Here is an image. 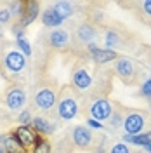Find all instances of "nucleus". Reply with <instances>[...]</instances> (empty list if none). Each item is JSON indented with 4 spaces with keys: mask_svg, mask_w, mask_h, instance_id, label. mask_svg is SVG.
I'll use <instances>...</instances> for the list:
<instances>
[{
    "mask_svg": "<svg viewBox=\"0 0 151 153\" xmlns=\"http://www.w3.org/2000/svg\"><path fill=\"white\" fill-rule=\"evenodd\" d=\"M57 117L61 120H75L78 113H80V105L78 99L75 97V94L70 89H63L61 94H57Z\"/></svg>",
    "mask_w": 151,
    "mask_h": 153,
    "instance_id": "nucleus-1",
    "label": "nucleus"
},
{
    "mask_svg": "<svg viewBox=\"0 0 151 153\" xmlns=\"http://www.w3.org/2000/svg\"><path fill=\"white\" fill-rule=\"evenodd\" d=\"M33 103H35V106H37L38 110L49 111L57 103V92L52 87H40L35 92V96H33Z\"/></svg>",
    "mask_w": 151,
    "mask_h": 153,
    "instance_id": "nucleus-2",
    "label": "nucleus"
},
{
    "mask_svg": "<svg viewBox=\"0 0 151 153\" xmlns=\"http://www.w3.org/2000/svg\"><path fill=\"white\" fill-rule=\"evenodd\" d=\"M113 105L110 103V99L106 97H97L92 101V105L89 108V113H90V118H94L97 122H104L108 120L111 115H113Z\"/></svg>",
    "mask_w": 151,
    "mask_h": 153,
    "instance_id": "nucleus-3",
    "label": "nucleus"
},
{
    "mask_svg": "<svg viewBox=\"0 0 151 153\" xmlns=\"http://www.w3.org/2000/svg\"><path fill=\"white\" fill-rule=\"evenodd\" d=\"M123 134H130V136H137V134L144 132L146 127V118L141 111H132L123 118Z\"/></svg>",
    "mask_w": 151,
    "mask_h": 153,
    "instance_id": "nucleus-4",
    "label": "nucleus"
},
{
    "mask_svg": "<svg viewBox=\"0 0 151 153\" xmlns=\"http://www.w3.org/2000/svg\"><path fill=\"white\" fill-rule=\"evenodd\" d=\"M71 141L80 150H89L94 143V134L87 125H76L71 131Z\"/></svg>",
    "mask_w": 151,
    "mask_h": 153,
    "instance_id": "nucleus-5",
    "label": "nucleus"
},
{
    "mask_svg": "<svg viewBox=\"0 0 151 153\" xmlns=\"http://www.w3.org/2000/svg\"><path fill=\"white\" fill-rule=\"evenodd\" d=\"M4 66H5V70H7L9 73L18 75V73H21V71L26 68V57L23 56L18 49H12V51H9V52L5 54V57H4Z\"/></svg>",
    "mask_w": 151,
    "mask_h": 153,
    "instance_id": "nucleus-6",
    "label": "nucleus"
},
{
    "mask_svg": "<svg viewBox=\"0 0 151 153\" xmlns=\"http://www.w3.org/2000/svg\"><path fill=\"white\" fill-rule=\"evenodd\" d=\"M26 101H28V96H26V92H24L21 87L14 85L5 92V106L9 108L10 111L23 110L24 105H26Z\"/></svg>",
    "mask_w": 151,
    "mask_h": 153,
    "instance_id": "nucleus-7",
    "label": "nucleus"
},
{
    "mask_svg": "<svg viewBox=\"0 0 151 153\" xmlns=\"http://www.w3.org/2000/svg\"><path fill=\"white\" fill-rule=\"evenodd\" d=\"M115 73L120 76L125 82H130L135 76V65L130 57L125 56H118L115 59Z\"/></svg>",
    "mask_w": 151,
    "mask_h": 153,
    "instance_id": "nucleus-8",
    "label": "nucleus"
},
{
    "mask_svg": "<svg viewBox=\"0 0 151 153\" xmlns=\"http://www.w3.org/2000/svg\"><path fill=\"white\" fill-rule=\"evenodd\" d=\"M12 134H14V137L21 143V146H23L24 150H31L33 144L37 143V139L40 137L31 127H23V125H18V127L12 131Z\"/></svg>",
    "mask_w": 151,
    "mask_h": 153,
    "instance_id": "nucleus-9",
    "label": "nucleus"
},
{
    "mask_svg": "<svg viewBox=\"0 0 151 153\" xmlns=\"http://www.w3.org/2000/svg\"><path fill=\"white\" fill-rule=\"evenodd\" d=\"M31 129L42 137V136H50L59 129L57 122H52L45 117H33V122H31Z\"/></svg>",
    "mask_w": 151,
    "mask_h": 153,
    "instance_id": "nucleus-10",
    "label": "nucleus"
},
{
    "mask_svg": "<svg viewBox=\"0 0 151 153\" xmlns=\"http://www.w3.org/2000/svg\"><path fill=\"white\" fill-rule=\"evenodd\" d=\"M71 85L80 92H85L92 87V75L89 73L87 68H76L71 76Z\"/></svg>",
    "mask_w": 151,
    "mask_h": 153,
    "instance_id": "nucleus-11",
    "label": "nucleus"
},
{
    "mask_svg": "<svg viewBox=\"0 0 151 153\" xmlns=\"http://www.w3.org/2000/svg\"><path fill=\"white\" fill-rule=\"evenodd\" d=\"M38 16H40V4L35 2V0H28V2H24V12H23V16L19 19V23L26 28Z\"/></svg>",
    "mask_w": 151,
    "mask_h": 153,
    "instance_id": "nucleus-12",
    "label": "nucleus"
},
{
    "mask_svg": "<svg viewBox=\"0 0 151 153\" xmlns=\"http://www.w3.org/2000/svg\"><path fill=\"white\" fill-rule=\"evenodd\" d=\"M70 33H68L66 30H61V28H57V30H52L50 33H49V44L52 45L54 49H66L68 45H70Z\"/></svg>",
    "mask_w": 151,
    "mask_h": 153,
    "instance_id": "nucleus-13",
    "label": "nucleus"
},
{
    "mask_svg": "<svg viewBox=\"0 0 151 153\" xmlns=\"http://www.w3.org/2000/svg\"><path fill=\"white\" fill-rule=\"evenodd\" d=\"M97 37V30L92 23H82L78 28H76V38L85 44V45H89V44H92Z\"/></svg>",
    "mask_w": 151,
    "mask_h": 153,
    "instance_id": "nucleus-14",
    "label": "nucleus"
},
{
    "mask_svg": "<svg viewBox=\"0 0 151 153\" xmlns=\"http://www.w3.org/2000/svg\"><path fill=\"white\" fill-rule=\"evenodd\" d=\"M0 146L5 150V153H28L21 143L14 137V134L9 132V134H2L0 136Z\"/></svg>",
    "mask_w": 151,
    "mask_h": 153,
    "instance_id": "nucleus-15",
    "label": "nucleus"
},
{
    "mask_svg": "<svg viewBox=\"0 0 151 153\" xmlns=\"http://www.w3.org/2000/svg\"><path fill=\"white\" fill-rule=\"evenodd\" d=\"M90 57H92V61H94L95 65H106V63H110V61H115V59L118 57V54H116V51L97 47L90 52Z\"/></svg>",
    "mask_w": 151,
    "mask_h": 153,
    "instance_id": "nucleus-16",
    "label": "nucleus"
},
{
    "mask_svg": "<svg viewBox=\"0 0 151 153\" xmlns=\"http://www.w3.org/2000/svg\"><path fill=\"white\" fill-rule=\"evenodd\" d=\"M122 143H125V144H135V146H142V148H146L148 144H151V131L141 132V134H137V136L123 134V136H122Z\"/></svg>",
    "mask_w": 151,
    "mask_h": 153,
    "instance_id": "nucleus-17",
    "label": "nucleus"
},
{
    "mask_svg": "<svg viewBox=\"0 0 151 153\" xmlns=\"http://www.w3.org/2000/svg\"><path fill=\"white\" fill-rule=\"evenodd\" d=\"M42 25L47 26V28H52V30H57V26L63 25V19L59 18L56 14V10L52 7H47V9L42 12Z\"/></svg>",
    "mask_w": 151,
    "mask_h": 153,
    "instance_id": "nucleus-18",
    "label": "nucleus"
},
{
    "mask_svg": "<svg viewBox=\"0 0 151 153\" xmlns=\"http://www.w3.org/2000/svg\"><path fill=\"white\" fill-rule=\"evenodd\" d=\"M52 9L56 10V14L59 16V18L63 19H70L73 14H75V5L71 4V2H56L54 5H52Z\"/></svg>",
    "mask_w": 151,
    "mask_h": 153,
    "instance_id": "nucleus-19",
    "label": "nucleus"
},
{
    "mask_svg": "<svg viewBox=\"0 0 151 153\" xmlns=\"http://www.w3.org/2000/svg\"><path fill=\"white\" fill-rule=\"evenodd\" d=\"M118 45H122V37L118 35V31H115V30L106 31V35H104V49L115 51Z\"/></svg>",
    "mask_w": 151,
    "mask_h": 153,
    "instance_id": "nucleus-20",
    "label": "nucleus"
},
{
    "mask_svg": "<svg viewBox=\"0 0 151 153\" xmlns=\"http://www.w3.org/2000/svg\"><path fill=\"white\" fill-rule=\"evenodd\" d=\"M31 153H52V146L47 137H38L37 143L33 144Z\"/></svg>",
    "mask_w": 151,
    "mask_h": 153,
    "instance_id": "nucleus-21",
    "label": "nucleus"
},
{
    "mask_svg": "<svg viewBox=\"0 0 151 153\" xmlns=\"http://www.w3.org/2000/svg\"><path fill=\"white\" fill-rule=\"evenodd\" d=\"M16 45H18V51L23 54V56H31L33 54V49H31V44L28 42V38L26 37H21V38H16Z\"/></svg>",
    "mask_w": 151,
    "mask_h": 153,
    "instance_id": "nucleus-22",
    "label": "nucleus"
},
{
    "mask_svg": "<svg viewBox=\"0 0 151 153\" xmlns=\"http://www.w3.org/2000/svg\"><path fill=\"white\" fill-rule=\"evenodd\" d=\"M7 9H9L10 16L21 19L23 12H24V2H19V0H14V2H9L7 4Z\"/></svg>",
    "mask_w": 151,
    "mask_h": 153,
    "instance_id": "nucleus-23",
    "label": "nucleus"
},
{
    "mask_svg": "<svg viewBox=\"0 0 151 153\" xmlns=\"http://www.w3.org/2000/svg\"><path fill=\"white\" fill-rule=\"evenodd\" d=\"M31 122H33L31 111L30 110H21L18 115V124L23 125V127H31Z\"/></svg>",
    "mask_w": 151,
    "mask_h": 153,
    "instance_id": "nucleus-24",
    "label": "nucleus"
},
{
    "mask_svg": "<svg viewBox=\"0 0 151 153\" xmlns=\"http://www.w3.org/2000/svg\"><path fill=\"white\" fill-rule=\"evenodd\" d=\"M108 153H130V146L120 141V143H115L113 146L110 148V152Z\"/></svg>",
    "mask_w": 151,
    "mask_h": 153,
    "instance_id": "nucleus-25",
    "label": "nucleus"
},
{
    "mask_svg": "<svg viewBox=\"0 0 151 153\" xmlns=\"http://www.w3.org/2000/svg\"><path fill=\"white\" fill-rule=\"evenodd\" d=\"M108 122H110V127H111V129H118V127H122V124H123V117L118 115L116 111H113V115L108 118Z\"/></svg>",
    "mask_w": 151,
    "mask_h": 153,
    "instance_id": "nucleus-26",
    "label": "nucleus"
},
{
    "mask_svg": "<svg viewBox=\"0 0 151 153\" xmlns=\"http://www.w3.org/2000/svg\"><path fill=\"white\" fill-rule=\"evenodd\" d=\"M141 96L144 97V99H150V101H151V76H150V78H146V80L142 82Z\"/></svg>",
    "mask_w": 151,
    "mask_h": 153,
    "instance_id": "nucleus-27",
    "label": "nucleus"
},
{
    "mask_svg": "<svg viewBox=\"0 0 151 153\" xmlns=\"http://www.w3.org/2000/svg\"><path fill=\"white\" fill-rule=\"evenodd\" d=\"M12 33H14V35H16V38H21V37H24V26H23V25H21V23H14V25H12Z\"/></svg>",
    "mask_w": 151,
    "mask_h": 153,
    "instance_id": "nucleus-28",
    "label": "nucleus"
},
{
    "mask_svg": "<svg viewBox=\"0 0 151 153\" xmlns=\"http://www.w3.org/2000/svg\"><path fill=\"white\" fill-rule=\"evenodd\" d=\"M87 127L89 129H94V131H103L104 129V124L103 122H97V120H94V118H87Z\"/></svg>",
    "mask_w": 151,
    "mask_h": 153,
    "instance_id": "nucleus-29",
    "label": "nucleus"
},
{
    "mask_svg": "<svg viewBox=\"0 0 151 153\" xmlns=\"http://www.w3.org/2000/svg\"><path fill=\"white\" fill-rule=\"evenodd\" d=\"M10 19H12V16H10L9 9H0V25H7Z\"/></svg>",
    "mask_w": 151,
    "mask_h": 153,
    "instance_id": "nucleus-30",
    "label": "nucleus"
},
{
    "mask_svg": "<svg viewBox=\"0 0 151 153\" xmlns=\"http://www.w3.org/2000/svg\"><path fill=\"white\" fill-rule=\"evenodd\" d=\"M142 10H144V14H146V16H150V18H151V0L142 2Z\"/></svg>",
    "mask_w": 151,
    "mask_h": 153,
    "instance_id": "nucleus-31",
    "label": "nucleus"
},
{
    "mask_svg": "<svg viewBox=\"0 0 151 153\" xmlns=\"http://www.w3.org/2000/svg\"><path fill=\"white\" fill-rule=\"evenodd\" d=\"M94 153H106V152H104V148H103V144H99V146H95Z\"/></svg>",
    "mask_w": 151,
    "mask_h": 153,
    "instance_id": "nucleus-32",
    "label": "nucleus"
},
{
    "mask_svg": "<svg viewBox=\"0 0 151 153\" xmlns=\"http://www.w3.org/2000/svg\"><path fill=\"white\" fill-rule=\"evenodd\" d=\"M146 152H148V153H151V144H148V146H146Z\"/></svg>",
    "mask_w": 151,
    "mask_h": 153,
    "instance_id": "nucleus-33",
    "label": "nucleus"
},
{
    "mask_svg": "<svg viewBox=\"0 0 151 153\" xmlns=\"http://www.w3.org/2000/svg\"><path fill=\"white\" fill-rule=\"evenodd\" d=\"M0 37H4V30H2V26H0Z\"/></svg>",
    "mask_w": 151,
    "mask_h": 153,
    "instance_id": "nucleus-34",
    "label": "nucleus"
},
{
    "mask_svg": "<svg viewBox=\"0 0 151 153\" xmlns=\"http://www.w3.org/2000/svg\"><path fill=\"white\" fill-rule=\"evenodd\" d=\"M0 153H5V150H4V148H2V146H0Z\"/></svg>",
    "mask_w": 151,
    "mask_h": 153,
    "instance_id": "nucleus-35",
    "label": "nucleus"
},
{
    "mask_svg": "<svg viewBox=\"0 0 151 153\" xmlns=\"http://www.w3.org/2000/svg\"><path fill=\"white\" fill-rule=\"evenodd\" d=\"M150 71H151V63H150Z\"/></svg>",
    "mask_w": 151,
    "mask_h": 153,
    "instance_id": "nucleus-36",
    "label": "nucleus"
}]
</instances>
